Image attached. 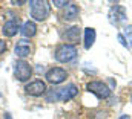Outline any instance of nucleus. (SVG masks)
<instances>
[{"label":"nucleus","instance_id":"17","mask_svg":"<svg viewBox=\"0 0 132 119\" xmlns=\"http://www.w3.org/2000/svg\"><path fill=\"white\" fill-rule=\"evenodd\" d=\"M5 51H6V43H5L3 40H0V55H2Z\"/></svg>","mask_w":132,"mask_h":119},{"label":"nucleus","instance_id":"5","mask_svg":"<svg viewBox=\"0 0 132 119\" xmlns=\"http://www.w3.org/2000/svg\"><path fill=\"white\" fill-rule=\"evenodd\" d=\"M86 89L89 90L91 93H94L100 99H106V98L111 96V89L103 81H91V83H88Z\"/></svg>","mask_w":132,"mask_h":119},{"label":"nucleus","instance_id":"18","mask_svg":"<svg viewBox=\"0 0 132 119\" xmlns=\"http://www.w3.org/2000/svg\"><path fill=\"white\" fill-rule=\"evenodd\" d=\"M118 40H120V41H121V44H123V46H125V47H128V43H126V40H125V37H123V35H121V34H118Z\"/></svg>","mask_w":132,"mask_h":119},{"label":"nucleus","instance_id":"20","mask_svg":"<svg viewBox=\"0 0 132 119\" xmlns=\"http://www.w3.org/2000/svg\"><path fill=\"white\" fill-rule=\"evenodd\" d=\"M5 119H12V116L9 113H5Z\"/></svg>","mask_w":132,"mask_h":119},{"label":"nucleus","instance_id":"15","mask_svg":"<svg viewBox=\"0 0 132 119\" xmlns=\"http://www.w3.org/2000/svg\"><path fill=\"white\" fill-rule=\"evenodd\" d=\"M125 40L128 43V47H132V25H128L125 28Z\"/></svg>","mask_w":132,"mask_h":119},{"label":"nucleus","instance_id":"21","mask_svg":"<svg viewBox=\"0 0 132 119\" xmlns=\"http://www.w3.org/2000/svg\"><path fill=\"white\" fill-rule=\"evenodd\" d=\"M25 2H12V5H23Z\"/></svg>","mask_w":132,"mask_h":119},{"label":"nucleus","instance_id":"14","mask_svg":"<svg viewBox=\"0 0 132 119\" xmlns=\"http://www.w3.org/2000/svg\"><path fill=\"white\" fill-rule=\"evenodd\" d=\"M35 32H37V26H35V23L34 22H25L23 23V26H22V35L23 37H26V38H31L35 35Z\"/></svg>","mask_w":132,"mask_h":119},{"label":"nucleus","instance_id":"13","mask_svg":"<svg viewBox=\"0 0 132 119\" xmlns=\"http://www.w3.org/2000/svg\"><path fill=\"white\" fill-rule=\"evenodd\" d=\"M95 29L94 28H86L85 29V49H91L92 44L95 43Z\"/></svg>","mask_w":132,"mask_h":119},{"label":"nucleus","instance_id":"8","mask_svg":"<svg viewBox=\"0 0 132 119\" xmlns=\"http://www.w3.org/2000/svg\"><path fill=\"white\" fill-rule=\"evenodd\" d=\"M26 93L28 95H31V96H42L43 93H46V84H45V81H42V80H35V81H31L29 84H26Z\"/></svg>","mask_w":132,"mask_h":119},{"label":"nucleus","instance_id":"3","mask_svg":"<svg viewBox=\"0 0 132 119\" xmlns=\"http://www.w3.org/2000/svg\"><path fill=\"white\" fill-rule=\"evenodd\" d=\"M54 57L59 63H69L77 57V49L74 44H60L55 49Z\"/></svg>","mask_w":132,"mask_h":119},{"label":"nucleus","instance_id":"4","mask_svg":"<svg viewBox=\"0 0 132 119\" xmlns=\"http://www.w3.org/2000/svg\"><path fill=\"white\" fill-rule=\"evenodd\" d=\"M31 75H32V67H31L29 63H26L25 60H19V61L14 64V76H15L19 81L25 83V81H28V80L31 78Z\"/></svg>","mask_w":132,"mask_h":119},{"label":"nucleus","instance_id":"7","mask_svg":"<svg viewBox=\"0 0 132 119\" xmlns=\"http://www.w3.org/2000/svg\"><path fill=\"white\" fill-rule=\"evenodd\" d=\"M125 20H126V11H125L123 6L115 5L114 8H111V11H109V22H111L112 25L120 26Z\"/></svg>","mask_w":132,"mask_h":119},{"label":"nucleus","instance_id":"6","mask_svg":"<svg viewBox=\"0 0 132 119\" xmlns=\"http://www.w3.org/2000/svg\"><path fill=\"white\" fill-rule=\"evenodd\" d=\"M45 78L51 84H60V83H63L68 78V72H66L65 69H62V67H52V69H49L46 72Z\"/></svg>","mask_w":132,"mask_h":119},{"label":"nucleus","instance_id":"16","mask_svg":"<svg viewBox=\"0 0 132 119\" xmlns=\"http://www.w3.org/2000/svg\"><path fill=\"white\" fill-rule=\"evenodd\" d=\"M52 5H55L57 8H62V6H68V5H69V2H65V0H54V2H52Z\"/></svg>","mask_w":132,"mask_h":119},{"label":"nucleus","instance_id":"1","mask_svg":"<svg viewBox=\"0 0 132 119\" xmlns=\"http://www.w3.org/2000/svg\"><path fill=\"white\" fill-rule=\"evenodd\" d=\"M78 93V89L75 84H68L62 89H52L48 92V101H71Z\"/></svg>","mask_w":132,"mask_h":119},{"label":"nucleus","instance_id":"9","mask_svg":"<svg viewBox=\"0 0 132 119\" xmlns=\"http://www.w3.org/2000/svg\"><path fill=\"white\" fill-rule=\"evenodd\" d=\"M32 47H31V43L28 40H19L17 44H15V55L20 57V58H25L31 54Z\"/></svg>","mask_w":132,"mask_h":119},{"label":"nucleus","instance_id":"12","mask_svg":"<svg viewBox=\"0 0 132 119\" xmlns=\"http://www.w3.org/2000/svg\"><path fill=\"white\" fill-rule=\"evenodd\" d=\"M80 28L78 26H71V28H68L66 32L63 34V37H65L68 41H71V43H77L78 41V38H80Z\"/></svg>","mask_w":132,"mask_h":119},{"label":"nucleus","instance_id":"2","mask_svg":"<svg viewBox=\"0 0 132 119\" xmlns=\"http://www.w3.org/2000/svg\"><path fill=\"white\" fill-rule=\"evenodd\" d=\"M31 5V17L34 20H38V22H43L49 17V12H51V6H49V2L46 0H32L29 2Z\"/></svg>","mask_w":132,"mask_h":119},{"label":"nucleus","instance_id":"10","mask_svg":"<svg viewBox=\"0 0 132 119\" xmlns=\"http://www.w3.org/2000/svg\"><path fill=\"white\" fill-rule=\"evenodd\" d=\"M19 29H20L19 20H9V22H6V23L3 25L2 34H3L5 37H14V35L19 32Z\"/></svg>","mask_w":132,"mask_h":119},{"label":"nucleus","instance_id":"11","mask_svg":"<svg viewBox=\"0 0 132 119\" xmlns=\"http://www.w3.org/2000/svg\"><path fill=\"white\" fill-rule=\"evenodd\" d=\"M78 12H80L78 6H77L75 3H69V5L65 8L62 17H63L65 20H69V22H71V20H75V18L78 17Z\"/></svg>","mask_w":132,"mask_h":119},{"label":"nucleus","instance_id":"19","mask_svg":"<svg viewBox=\"0 0 132 119\" xmlns=\"http://www.w3.org/2000/svg\"><path fill=\"white\" fill-rule=\"evenodd\" d=\"M118 119H132V118L129 116V115H121V116H120Z\"/></svg>","mask_w":132,"mask_h":119}]
</instances>
